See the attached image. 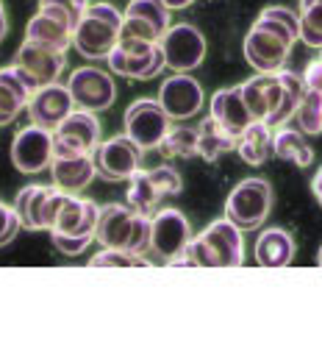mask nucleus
Segmentation results:
<instances>
[{"label": "nucleus", "instance_id": "f257e3e1", "mask_svg": "<svg viewBox=\"0 0 322 359\" xmlns=\"http://www.w3.org/2000/svg\"><path fill=\"white\" fill-rule=\"evenodd\" d=\"M244 262V240L241 229L228 217L209 223L195 240H189L186 251L178 254L169 265H189V268H237Z\"/></svg>", "mask_w": 322, "mask_h": 359}, {"label": "nucleus", "instance_id": "f03ea898", "mask_svg": "<svg viewBox=\"0 0 322 359\" xmlns=\"http://www.w3.org/2000/svg\"><path fill=\"white\" fill-rule=\"evenodd\" d=\"M122 14L111 3H89L73 31V45L83 59H106L120 42Z\"/></svg>", "mask_w": 322, "mask_h": 359}, {"label": "nucleus", "instance_id": "7ed1b4c3", "mask_svg": "<svg viewBox=\"0 0 322 359\" xmlns=\"http://www.w3.org/2000/svg\"><path fill=\"white\" fill-rule=\"evenodd\" d=\"M270 209H272V187L270 181L255 176L239 181L225 201V217L234 226H239L241 231L258 229L270 217Z\"/></svg>", "mask_w": 322, "mask_h": 359}, {"label": "nucleus", "instance_id": "20e7f679", "mask_svg": "<svg viewBox=\"0 0 322 359\" xmlns=\"http://www.w3.org/2000/svg\"><path fill=\"white\" fill-rule=\"evenodd\" d=\"M67 192H62L59 187H39V184H28L17 192L14 201V212L22 223V229L39 231V229H53L59 209L64 203Z\"/></svg>", "mask_w": 322, "mask_h": 359}, {"label": "nucleus", "instance_id": "39448f33", "mask_svg": "<svg viewBox=\"0 0 322 359\" xmlns=\"http://www.w3.org/2000/svg\"><path fill=\"white\" fill-rule=\"evenodd\" d=\"M159 45L164 50V65L172 73H189L206 59V36L192 22L169 25Z\"/></svg>", "mask_w": 322, "mask_h": 359}, {"label": "nucleus", "instance_id": "423d86ee", "mask_svg": "<svg viewBox=\"0 0 322 359\" xmlns=\"http://www.w3.org/2000/svg\"><path fill=\"white\" fill-rule=\"evenodd\" d=\"M167 131H169V114L164 111V106L159 100L139 97V100H134L128 106V111H125V134L142 151L161 148Z\"/></svg>", "mask_w": 322, "mask_h": 359}, {"label": "nucleus", "instance_id": "0eeeda50", "mask_svg": "<svg viewBox=\"0 0 322 359\" xmlns=\"http://www.w3.org/2000/svg\"><path fill=\"white\" fill-rule=\"evenodd\" d=\"M100 145V123L94 111L73 109L67 120L53 131V156H80V154H94Z\"/></svg>", "mask_w": 322, "mask_h": 359}, {"label": "nucleus", "instance_id": "6e6552de", "mask_svg": "<svg viewBox=\"0 0 322 359\" xmlns=\"http://www.w3.org/2000/svg\"><path fill=\"white\" fill-rule=\"evenodd\" d=\"M142 148L128 137H111L106 142H100L92 154L94 159V168L97 173L103 176L106 181H128L142 165Z\"/></svg>", "mask_w": 322, "mask_h": 359}, {"label": "nucleus", "instance_id": "1a4fd4ad", "mask_svg": "<svg viewBox=\"0 0 322 359\" xmlns=\"http://www.w3.org/2000/svg\"><path fill=\"white\" fill-rule=\"evenodd\" d=\"M11 162L20 173H42L53 162V131L42 126H25L17 131L11 142Z\"/></svg>", "mask_w": 322, "mask_h": 359}, {"label": "nucleus", "instance_id": "9d476101", "mask_svg": "<svg viewBox=\"0 0 322 359\" xmlns=\"http://www.w3.org/2000/svg\"><path fill=\"white\" fill-rule=\"evenodd\" d=\"M67 87H70V95L76 100V109L106 111L117 100L114 79L103 67H78V70H73Z\"/></svg>", "mask_w": 322, "mask_h": 359}, {"label": "nucleus", "instance_id": "9b49d317", "mask_svg": "<svg viewBox=\"0 0 322 359\" xmlns=\"http://www.w3.org/2000/svg\"><path fill=\"white\" fill-rule=\"evenodd\" d=\"M244 59L255 73H278L284 70V62L289 59L292 42L275 31H267L261 25H253L244 36Z\"/></svg>", "mask_w": 322, "mask_h": 359}, {"label": "nucleus", "instance_id": "f8f14e48", "mask_svg": "<svg viewBox=\"0 0 322 359\" xmlns=\"http://www.w3.org/2000/svg\"><path fill=\"white\" fill-rule=\"evenodd\" d=\"M22 73V79L31 84V90L36 92L39 87H48L53 81H59L62 70H64V53L36 45V42H22L17 50V62H14Z\"/></svg>", "mask_w": 322, "mask_h": 359}, {"label": "nucleus", "instance_id": "ddd939ff", "mask_svg": "<svg viewBox=\"0 0 322 359\" xmlns=\"http://www.w3.org/2000/svg\"><path fill=\"white\" fill-rule=\"evenodd\" d=\"M73 31H76V22L62 8H56V6H39V11L25 25V39L64 53L73 45Z\"/></svg>", "mask_w": 322, "mask_h": 359}, {"label": "nucleus", "instance_id": "4468645a", "mask_svg": "<svg viewBox=\"0 0 322 359\" xmlns=\"http://www.w3.org/2000/svg\"><path fill=\"white\" fill-rule=\"evenodd\" d=\"M76 109V100L70 95L67 84H48V87H39V90L31 95L28 100V114H31V123L34 126H42L48 131H56L62 126V120H67V114Z\"/></svg>", "mask_w": 322, "mask_h": 359}, {"label": "nucleus", "instance_id": "2eb2a0df", "mask_svg": "<svg viewBox=\"0 0 322 359\" xmlns=\"http://www.w3.org/2000/svg\"><path fill=\"white\" fill-rule=\"evenodd\" d=\"M192 240V229L183 212L178 209H161L153 215V251L161 259L172 262L178 254L186 251Z\"/></svg>", "mask_w": 322, "mask_h": 359}, {"label": "nucleus", "instance_id": "dca6fc26", "mask_svg": "<svg viewBox=\"0 0 322 359\" xmlns=\"http://www.w3.org/2000/svg\"><path fill=\"white\" fill-rule=\"evenodd\" d=\"M159 103L164 111L169 114V120H186L195 111H200L203 106V87L186 76V73H175L169 76L159 90Z\"/></svg>", "mask_w": 322, "mask_h": 359}, {"label": "nucleus", "instance_id": "f3484780", "mask_svg": "<svg viewBox=\"0 0 322 359\" xmlns=\"http://www.w3.org/2000/svg\"><path fill=\"white\" fill-rule=\"evenodd\" d=\"M134 217H136V212L128 203H106V206H100L97 226H94V240L103 248H125L128 251L131 231H134Z\"/></svg>", "mask_w": 322, "mask_h": 359}, {"label": "nucleus", "instance_id": "a211bd4d", "mask_svg": "<svg viewBox=\"0 0 322 359\" xmlns=\"http://www.w3.org/2000/svg\"><path fill=\"white\" fill-rule=\"evenodd\" d=\"M97 215H100V206L94 201H86V198L67 192V198L59 209L56 226L50 231H59L64 237H94Z\"/></svg>", "mask_w": 322, "mask_h": 359}, {"label": "nucleus", "instance_id": "6ab92c4d", "mask_svg": "<svg viewBox=\"0 0 322 359\" xmlns=\"http://www.w3.org/2000/svg\"><path fill=\"white\" fill-rule=\"evenodd\" d=\"M241 97L253 114V120H270L281 103V79L278 73H255L241 84Z\"/></svg>", "mask_w": 322, "mask_h": 359}, {"label": "nucleus", "instance_id": "aec40b11", "mask_svg": "<svg viewBox=\"0 0 322 359\" xmlns=\"http://www.w3.org/2000/svg\"><path fill=\"white\" fill-rule=\"evenodd\" d=\"M97 168L92 154H80V156H53L50 162V176L53 187H59L62 192H80L89 181L94 179Z\"/></svg>", "mask_w": 322, "mask_h": 359}, {"label": "nucleus", "instance_id": "412c9836", "mask_svg": "<svg viewBox=\"0 0 322 359\" xmlns=\"http://www.w3.org/2000/svg\"><path fill=\"white\" fill-rule=\"evenodd\" d=\"M295 259V237L281 229L270 226L255 240V262L261 268H286Z\"/></svg>", "mask_w": 322, "mask_h": 359}, {"label": "nucleus", "instance_id": "4be33fe9", "mask_svg": "<svg viewBox=\"0 0 322 359\" xmlns=\"http://www.w3.org/2000/svg\"><path fill=\"white\" fill-rule=\"evenodd\" d=\"M31 84L22 79L20 67H3L0 70V126H8L17 120V114L28 106L31 100Z\"/></svg>", "mask_w": 322, "mask_h": 359}, {"label": "nucleus", "instance_id": "5701e85b", "mask_svg": "<svg viewBox=\"0 0 322 359\" xmlns=\"http://www.w3.org/2000/svg\"><path fill=\"white\" fill-rule=\"evenodd\" d=\"M106 62H108L111 73L125 76V79H134V81H148V79L159 76L161 70L167 67V65H164V50H161V45H156L148 56H128V53H122V50L114 45V50L106 56Z\"/></svg>", "mask_w": 322, "mask_h": 359}, {"label": "nucleus", "instance_id": "b1692460", "mask_svg": "<svg viewBox=\"0 0 322 359\" xmlns=\"http://www.w3.org/2000/svg\"><path fill=\"white\" fill-rule=\"evenodd\" d=\"M211 117L217 123H223L231 134L239 137L241 131L253 123V114L241 97V87H225V90L214 92L211 97Z\"/></svg>", "mask_w": 322, "mask_h": 359}, {"label": "nucleus", "instance_id": "393cba45", "mask_svg": "<svg viewBox=\"0 0 322 359\" xmlns=\"http://www.w3.org/2000/svg\"><path fill=\"white\" fill-rule=\"evenodd\" d=\"M237 134H231L223 123H217L211 114L197 126V156L206 162H217L220 156L237 151Z\"/></svg>", "mask_w": 322, "mask_h": 359}, {"label": "nucleus", "instance_id": "a878e982", "mask_svg": "<svg viewBox=\"0 0 322 359\" xmlns=\"http://www.w3.org/2000/svg\"><path fill=\"white\" fill-rule=\"evenodd\" d=\"M272 154L295 168H309L314 162V151L306 145V137L300 128L278 126L272 131Z\"/></svg>", "mask_w": 322, "mask_h": 359}, {"label": "nucleus", "instance_id": "bb28decb", "mask_svg": "<svg viewBox=\"0 0 322 359\" xmlns=\"http://www.w3.org/2000/svg\"><path fill=\"white\" fill-rule=\"evenodd\" d=\"M237 151H239V156L247 165L261 168L272 154V126H267L264 120H253L239 134Z\"/></svg>", "mask_w": 322, "mask_h": 359}, {"label": "nucleus", "instance_id": "cd10ccee", "mask_svg": "<svg viewBox=\"0 0 322 359\" xmlns=\"http://www.w3.org/2000/svg\"><path fill=\"white\" fill-rule=\"evenodd\" d=\"M278 79H281V103L272 111V117L267 120V126H275V128L284 126L289 117H295L298 103H300V97L306 92V81L292 70H278Z\"/></svg>", "mask_w": 322, "mask_h": 359}, {"label": "nucleus", "instance_id": "c85d7f7f", "mask_svg": "<svg viewBox=\"0 0 322 359\" xmlns=\"http://www.w3.org/2000/svg\"><path fill=\"white\" fill-rule=\"evenodd\" d=\"M253 25H261L267 31H275V34L286 36L292 45L300 39V14L289 11L286 6H270V8H264Z\"/></svg>", "mask_w": 322, "mask_h": 359}, {"label": "nucleus", "instance_id": "c756f323", "mask_svg": "<svg viewBox=\"0 0 322 359\" xmlns=\"http://www.w3.org/2000/svg\"><path fill=\"white\" fill-rule=\"evenodd\" d=\"M159 201H161V192L156 189L150 173H148V170H136V173L131 176V187H128L125 203H128L134 212H139V215H150Z\"/></svg>", "mask_w": 322, "mask_h": 359}, {"label": "nucleus", "instance_id": "7c9ffc66", "mask_svg": "<svg viewBox=\"0 0 322 359\" xmlns=\"http://www.w3.org/2000/svg\"><path fill=\"white\" fill-rule=\"evenodd\" d=\"M295 123H298V128H300L303 134L320 137L322 134V92L306 87L300 103H298V111H295Z\"/></svg>", "mask_w": 322, "mask_h": 359}, {"label": "nucleus", "instance_id": "2f4dec72", "mask_svg": "<svg viewBox=\"0 0 322 359\" xmlns=\"http://www.w3.org/2000/svg\"><path fill=\"white\" fill-rule=\"evenodd\" d=\"M125 17H136V20L150 22L161 36L169 28V8H167L164 0H131L128 8H125Z\"/></svg>", "mask_w": 322, "mask_h": 359}, {"label": "nucleus", "instance_id": "473e14b6", "mask_svg": "<svg viewBox=\"0 0 322 359\" xmlns=\"http://www.w3.org/2000/svg\"><path fill=\"white\" fill-rule=\"evenodd\" d=\"M300 39L322 50V0H300Z\"/></svg>", "mask_w": 322, "mask_h": 359}, {"label": "nucleus", "instance_id": "72a5a7b5", "mask_svg": "<svg viewBox=\"0 0 322 359\" xmlns=\"http://www.w3.org/2000/svg\"><path fill=\"white\" fill-rule=\"evenodd\" d=\"M161 151L167 156H178V159H192L197 156V131L195 128H169Z\"/></svg>", "mask_w": 322, "mask_h": 359}, {"label": "nucleus", "instance_id": "f704fd0d", "mask_svg": "<svg viewBox=\"0 0 322 359\" xmlns=\"http://www.w3.org/2000/svg\"><path fill=\"white\" fill-rule=\"evenodd\" d=\"M92 268H150L142 254L125 251V248H103L89 259Z\"/></svg>", "mask_w": 322, "mask_h": 359}, {"label": "nucleus", "instance_id": "c9c22d12", "mask_svg": "<svg viewBox=\"0 0 322 359\" xmlns=\"http://www.w3.org/2000/svg\"><path fill=\"white\" fill-rule=\"evenodd\" d=\"M153 248V217L150 215H139L134 217V231H131V243H128V251L134 254H142Z\"/></svg>", "mask_w": 322, "mask_h": 359}, {"label": "nucleus", "instance_id": "e433bc0d", "mask_svg": "<svg viewBox=\"0 0 322 359\" xmlns=\"http://www.w3.org/2000/svg\"><path fill=\"white\" fill-rule=\"evenodd\" d=\"M20 229H22V223H20L17 212H14V206L0 203V248H3V245H8V243L17 237V231H20Z\"/></svg>", "mask_w": 322, "mask_h": 359}, {"label": "nucleus", "instance_id": "4c0bfd02", "mask_svg": "<svg viewBox=\"0 0 322 359\" xmlns=\"http://www.w3.org/2000/svg\"><path fill=\"white\" fill-rule=\"evenodd\" d=\"M50 240H53L56 251H62V254H67V257H78V254L86 251V245H89L94 237H64V234H59V231H50Z\"/></svg>", "mask_w": 322, "mask_h": 359}, {"label": "nucleus", "instance_id": "58836bf2", "mask_svg": "<svg viewBox=\"0 0 322 359\" xmlns=\"http://www.w3.org/2000/svg\"><path fill=\"white\" fill-rule=\"evenodd\" d=\"M39 6H56V8H62V11L78 25L83 11L89 8V0H39Z\"/></svg>", "mask_w": 322, "mask_h": 359}, {"label": "nucleus", "instance_id": "ea45409f", "mask_svg": "<svg viewBox=\"0 0 322 359\" xmlns=\"http://www.w3.org/2000/svg\"><path fill=\"white\" fill-rule=\"evenodd\" d=\"M156 45L159 42H145V39H131V36H120V42H117V48L128 56H148Z\"/></svg>", "mask_w": 322, "mask_h": 359}, {"label": "nucleus", "instance_id": "a19ab883", "mask_svg": "<svg viewBox=\"0 0 322 359\" xmlns=\"http://www.w3.org/2000/svg\"><path fill=\"white\" fill-rule=\"evenodd\" d=\"M303 81H306V87H309V90L322 92V59H314V62H309Z\"/></svg>", "mask_w": 322, "mask_h": 359}, {"label": "nucleus", "instance_id": "79ce46f5", "mask_svg": "<svg viewBox=\"0 0 322 359\" xmlns=\"http://www.w3.org/2000/svg\"><path fill=\"white\" fill-rule=\"evenodd\" d=\"M6 34H8V17H6V6L0 0V42L6 39Z\"/></svg>", "mask_w": 322, "mask_h": 359}, {"label": "nucleus", "instance_id": "37998d69", "mask_svg": "<svg viewBox=\"0 0 322 359\" xmlns=\"http://www.w3.org/2000/svg\"><path fill=\"white\" fill-rule=\"evenodd\" d=\"M312 189H314V195H317V201H320V206H322V168L317 170L314 181H312Z\"/></svg>", "mask_w": 322, "mask_h": 359}, {"label": "nucleus", "instance_id": "c03bdc74", "mask_svg": "<svg viewBox=\"0 0 322 359\" xmlns=\"http://www.w3.org/2000/svg\"><path fill=\"white\" fill-rule=\"evenodd\" d=\"M167 3V8L172 11V8H186L189 3H195V0H164Z\"/></svg>", "mask_w": 322, "mask_h": 359}, {"label": "nucleus", "instance_id": "a18cd8bd", "mask_svg": "<svg viewBox=\"0 0 322 359\" xmlns=\"http://www.w3.org/2000/svg\"><path fill=\"white\" fill-rule=\"evenodd\" d=\"M317 262H320V268H322V248H320V254H317Z\"/></svg>", "mask_w": 322, "mask_h": 359}, {"label": "nucleus", "instance_id": "49530a36", "mask_svg": "<svg viewBox=\"0 0 322 359\" xmlns=\"http://www.w3.org/2000/svg\"><path fill=\"white\" fill-rule=\"evenodd\" d=\"M320 59H322V56H320Z\"/></svg>", "mask_w": 322, "mask_h": 359}]
</instances>
